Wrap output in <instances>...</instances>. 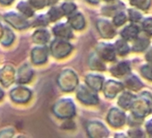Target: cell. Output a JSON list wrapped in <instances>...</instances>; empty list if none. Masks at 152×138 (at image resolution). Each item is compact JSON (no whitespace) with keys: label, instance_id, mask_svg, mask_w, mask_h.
Returning <instances> with one entry per match:
<instances>
[{"label":"cell","instance_id":"cell-24","mask_svg":"<svg viewBox=\"0 0 152 138\" xmlns=\"http://www.w3.org/2000/svg\"><path fill=\"white\" fill-rule=\"evenodd\" d=\"M17 8L25 17H31L34 15V10L32 9L31 5L25 1H21L17 6Z\"/></svg>","mask_w":152,"mask_h":138},{"label":"cell","instance_id":"cell-21","mask_svg":"<svg viewBox=\"0 0 152 138\" xmlns=\"http://www.w3.org/2000/svg\"><path fill=\"white\" fill-rule=\"evenodd\" d=\"M33 72L31 68L28 65H23L20 68L18 73V82L19 83H28L32 77Z\"/></svg>","mask_w":152,"mask_h":138},{"label":"cell","instance_id":"cell-28","mask_svg":"<svg viewBox=\"0 0 152 138\" xmlns=\"http://www.w3.org/2000/svg\"><path fill=\"white\" fill-rule=\"evenodd\" d=\"M1 38L2 39L0 40V41H1L3 44H5L6 46H7L14 40V34H13V32H11L10 29L6 28L5 32H3L2 35H1Z\"/></svg>","mask_w":152,"mask_h":138},{"label":"cell","instance_id":"cell-38","mask_svg":"<svg viewBox=\"0 0 152 138\" xmlns=\"http://www.w3.org/2000/svg\"><path fill=\"white\" fill-rule=\"evenodd\" d=\"M145 128H146V131H147L148 134L152 136V118H150L149 120L147 121Z\"/></svg>","mask_w":152,"mask_h":138},{"label":"cell","instance_id":"cell-18","mask_svg":"<svg viewBox=\"0 0 152 138\" xmlns=\"http://www.w3.org/2000/svg\"><path fill=\"white\" fill-rule=\"evenodd\" d=\"M69 24L72 28L76 30H82L85 26V20L82 14L78 13L76 15H71L68 19Z\"/></svg>","mask_w":152,"mask_h":138},{"label":"cell","instance_id":"cell-15","mask_svg":"<svg viewBox=\"0 0 152 138\" xmlns=\"http://www.w3.org/2000/svg\"><path fill=\"white\" fill-rule=\"evenodd\" d=\"M103 83H104V79L100 76L89 75L86 76V84L89 85L91 89H92L95 92L100 91L102 89Z\"/></svg>","mask_w":152,"mask_h":138},{"label":"cell","instance_id":"cell-26","mask_svg":"<svg viewBox=\"0 0 152 138\" xmlns=\"http://www.w3.org/2000/svg\"><path fill=\"white\" fill-rule=\"evenodd\" d=\"M48 21H51V22H56V20L60 19L63 15V12L61 10V8H58V7H52L48 13Z\"/></svg>","mask_w":152,"mask_h":138},{"label":"cell","instance_id":"cell-11","mask_svg":"<svg viewBox=\"0 0 152 138\" xmlns=\"http://www.w3.org/2000/svg\"><path fill=\"white\" fill-rule=\"evenodd\" d=\"M140 28L136 23H131L127 26H125L122 32H121V36L122 39L125 40H133L137 36L140 34Z\"/></svg>","mask_w":152,"mask_h":138},{"label":"cell","instance_id":"cell-7","mask_svg":"<svg viewBox=\"0 0 152 138\" xmlns=\"http://www.w3.org/2000/svg\"><path fill=\"white\" fill-rule=\"evenodd\" d=\"M97 27L101 36L105 39H112L116 33L114 24L107 20H99Z\"/></svg>","mask_w":152,"mask_h":138},{"label":"cell","instance_id":"cell-9","mask_svg":"<svg viewBox=\"0 0 152 138\" xmlns=\"http://www.w3.org/2000/svg\"><path fill=\"white\" fill-rule=\"evenodd\" d=\"M110 72L113 76L116 77H123L128 76L131 73V65L128 61H122L113 65L110 69Z\"/></svg>","mask_w":152,"mask_h":138},{"label":"cell","instance_id":"cell-27","mask_svg":"<svg viewBox=\"0 0 152 138\" xmlns=\"http://www.w3.org/2000/svg\"><path fill=\"white\" fill-rule=\"evenodd\" d=\"M151 0H131V5L141 9V10H147L150 6Z\"/></svg>","mask_w":152,"mask_h":138},{"label":"cell","instance_id":"cell-40","mask_svg":"<svg viewBox=\"0 0 152 138\" xmlns=\"http://www.w3.org/2000/svg\"><path fill=\"white\" fill-rule=\"evenodd\" d=\"M14 0H0V3L3 5H10Z\"/></svg>","mask_w":152,"mask_h":138},{"label":"cell","instance_id":"cell-41","mask_svg":"<svg viewBox=\"0 0 152 138\" xmlns=\"http://www.w3.org/2000/svg\"><path fill=\"white\" fill-rule=\"evenodd\" d=\"M48 5H54L57 2V0H47Z\"/></svg>","mask_w":152,"mask_h":138},{"label":"cell","instance_id":"cell-10","mask_svg":"<svg viewBox=\"0 0 152 138\" xmlns=\"http://www.w3.org/2000/svg\"><path fill=\"white\" fill-rule=\"evenodd\" d=\"M123 89H124V85L121 83L115 82L114 80H109L105 84L104 93L107 98H114Z\"/></svg>","mask_w":152,"mask_h":138},{"label":"cell","instance_id":"cell-12","mask_svg":"<svg viewBox=\"0 0 152 138\" xmlns=\"http://www.w3.org/2000/svg\"><path fill=\"white\" fill-rule=\"evenodd\" d=\"M31 91L25 87H17L11 92V97L15 101L25 102L31 98Z\"/></svg>","mask_w":152,"mask_h":138},{"label":"cell","instance_id":"cell-8","mask_svg":"<svg viewBox=\"0 0 152 138\" xmlns=\"http://www.w3.org/2000/svg\"><path fill=\"white\" fill-rule=\"evenodd\" d=\"M88 133L90 136L92 137H102V136H107L108 135V131L102 125V123L99 122H90L88 123L87 126Z\"/></svg>","mask_w":152,"mask_h":138},{"label":"cell","instance_id":"cell-32","mask_svg":"<svg viewBox=\"0 0 152 138\" xmlns=\"http://www.w3.org/2000/svg\"><path fill=\"white\" fill-rule=\"evenodd\" d=\"M61 10L63 12V15H69L76 10V6L72 2H66V3L62 5Z\"/></svg>","mask_w":152,"mask_h":138},{"label":"cell","instance_id":"cell-13","mask_svg":"<svg viewBox=\"0 0 152 138\" xmlns=\"http://www.w3.org/2000/svg\"><path fill=\"white\" fill-rule=\"evenodd\" d=\"M54 34L60 39H71L72 37V32L69 25L64 23L56 24L53 29Z\"/></svg>","mask_w":152,"mask_h":138},{"label":"cell","instance_id":"cell-30","mask_svg":"<svg viewBox=\"0 0 152 138\" xmlns=\"http://www.w3.org/2000/svg\"><path fill=\"white\" fill-rule=\"evenodd\" d=\"M121 7H124V5L120 2H118L117 4H114L110 7H104V10H103V14L106 15H112V12H115V14L117 12L120 11Z\"/></svg>","mask_w":152,"mask_h":138},{"label":"cell","instance_id":"cell-44","mask_svg":"<svg viewBox=\"0 0 152 138\" xmlns=\"http://www.w3.org/2000/svg\"><path fill=\"white\" fill-rule=\"evenodd\" d=\"M107 2H112V1H115V0H105Z\"/></svg>","mask_w":152,"mask_h":138},{"label":"cell","instance_id":"cell-1","mask_svg":"<svg viewBox=\"0 0 152 138\" xmlns=\"http://www.w3.org/2000/svg\"><path fill=\"white\" fill-rule=\"evenodd\" d=\"M132 114L144 117L152 112V95L148 92H144L140 94L139 97H136L132 107Z\"/></svg>","mask_w":152,"mask_h":138},{"label":"cell","instance_id":"cell-4","mask_svg":"<svg viewBox=\"0 0 152 138\" xmlns=\"http://www.w3.org/2000/svg\"><path fill=\"white\" fill-rule=\"evenodd\" d=\"M98 56L104 61H114L115 59V49L112 44L100 43L97 47Z\"/></svg>","mask_w":152,"mask_h":138},{"label":"cell","instance_id":"cell-14","mask_svg":"<svg viewBox=\"0 0 152 138\" xmlns=\"http://www.w3.org/2000/svg\"><path fill=\"white\" fill-rule=\"evenodd\" d=\"M32 61L34 64H43L47 61L48 49L46 47H37L32 50Z\"/></svg>","mask_w":152,"mask_h":138},{"label":"cell","instance_id":"cell-20","mask_svg":"<svg viewBox=\"0 0 152 138\" xmlns=\"http://www.w3.org/2000/svg\"><path fill=\"white\" fill-rule=\"evenodd\" d=\"M89 64L91 69L97 71H104L106 69V65L103 63V60L98 56L97 53H94L91 56Z\"/></svg>","mask_w":152,"mask_h":138},{"label":"cell","instance_id":"cell-31","mask_svg":"<svg viewBox=\"0 0 152 138\" xmlns=\"http://www.w3.org/2000/svg\"><path fill=\"white\" fill-rule=\"evenodd\" d=\"M128 15H129L130 21L133 23H139L142 18V15L140 14V12H139L136 9H129L128 10Z\"/></svg>","mask_w":152,"mask_h":138},{"label":"cell","instance_id":"cell-19","mask_svg":"<svg viewBox=\"0 0 152 138\" xmlns=\"http://www.w3.org/2000/svg\"><path fill=\"white\" fill-rule=\"evenodd\" d=\"M124 85L126 86V88L132 91H135V92L140 90L143 87V84L140 82V80L136 76H133V75L129 76L124 80Z\"/></svg>","mask_w":152,"mask_h":138},{"label":"cell","instance_id":"cell-29","mask_svg":"<svg viewBox=\"0 0 152 138\" xmlns=\"http://www.w3.org/2000/svg\"><path fill=\"white\" fill-rule=\"evenodd\" d=\"M140 71L142 75V76H144L146 79L152 81V64H148V65H142L140 68Z\"/></svg>","mask_w":152,"mask_h":138},{"label":"cell","instance_id":"cell-35","mask_svg":"<svg viewBox=\"0 0 152 138\" xmlns=\"http://www.w3.org/2000/svg\"><path fill=\"white\" fill-rule=\"evenodd\" d=\"M48 23V18L45 15H39L34 21V26H45Z\"/></svg>","mask_w":152,"mask_h":138},{"label":"cell","instance_id":"cell-36","mask_svg":"<svg viewBox=\"0 0 152 138\" xmlns=\"http://www.w3.org/2000/svg\"><path fill=\"white\" fill-rule=\"evenodd\" d=\"M128 134L132 137H143V136H145L142 130L140 128H138V126H134L133 128L130 129L128 132Z\"/></svg>","mask_w":152,"mask_h":138},{"label":"cell","instance_id":"cell-37","mask_svg":"<svg viewBox=\"0 0 152 138\" xmlns=\"http://www.w3.org/2000/svg\"><path fill=\"white\" fill-rule=\"evenodd\" d=\"M46 2L47 0H30V4L38 9L43 8L47 4Z\"/></svg>","mask_w":152,"mask_h":138},{"label":"cell","instance_id":"cell-33","mask_svg":"<svg viewBox=\"0 0 152 138\" xmlns=\"http://www.w3.org/2000/svg\"><path fill=\"white\" fill-rule=\"evenodd\" d=\"M126 120L128 121V124L131 126H139L141 125V123L143 122V117H138L134 114H132L128 117V118H126Z\"/></svg>","mask_w":152,"mask_h":138},{"label":"cell","instance_id":"cell-17","mask_svg":"<svg viewBox=\"0 0 152 138\" xmlns=\"http://www.w3.org/2000/svg\"><path fill=\"white\" fill-rule=\"evenodd\" d=\"M150 44V40L148 38L144 36H137L132 40V49L135 52H141L148 48Z\"/></svg>","mask_w":152,"mask_h":138},{"label":"cell","instance_id":"cell-3","mask_svg":"<svg viewBox=\"0 0 152 138\" xmlns=\"http://www.w3.org/2000/svg\"><path fill=\"white\" fill-rule=\"evenodd\" d=\"M94 92L95 91H93L91 88H87L83 85H81L77 92V97L81 101H83L85 104H97L99 102V98Z\"/></svg>","mask_w":152,"mask_h":138},{"label":"cell","instance_id":"cell-34","mask_svg":"<svg viewBox=\"0 0 152 138\" xmlns=\"http://www.w3.org/2000/svg\"><path fill=\"white\" fill-rule=\"evenodd\" d=\"M142 31L148 35H152V18H146L141 23Z\"/></svg>","mask_w":152,"mask_h":138},{"label":"cell","instance_id":"cell-6","mask_svg":"<svg viewBox=\"0 0 152 138\" xmlns=\"http://www.w3.org/2000/svg\"><path fill=\"white\" fill-rule=\"evenodd\" d=\"M5 20L16 29H25L30 26V23L26 18L16 13H8L5 15Z\"/></svg>","mask_w":152,"mask_h":138},{"label":"cell","instance_id":"cell-22","mask_svg":"<svg viewBox=\"0 0 152 138\" xmlns=\"http://www.w3.org/2000/svg\"><path fill=\"white\" fill-rule=\"evenodd\" d=\"M33 41L37 44H40V45H44L46 44L48 40H49V33L47 30L44 29H40L34 32L33 36H32Z\"/></svg>","mask_w":152,"mask_h":138},{"label":"cell","instance_id":"cell-42","mask_svg":"<svg viewBox=\"0 0 152 138\" xmlns=\"http://www.w3.org/2000/svg\"><path fill=\"white\" fill-rule=\"evenodd\" d=\"M86 1H88L90 3H92V4H97V3H99V0H86Z\"/></svg>","mask_w":152,"mask_h":138},{"label":"cell","instance_id":"cell-5","mask_svg":"<svg viewBox=\"0 0 152 138\" xmlns=\"http://www.w3.org/2000/svg\"><path fill=\"white\" fill-rule=\"evenodd\" d=\"M107 121L113 127H121L126 122V116L122 110L114 108L107 115Z\"/></svg>","mask_w":152,"mask_h":138},{"label":"cell","instance_id":"cell-23","mask_svg":"<svg viewBox=\"0 0 152 138\" xmlns=\"http://www.w3.org/2000/svg\"><path fill=\"white\" fill-rule=\"evenodd\" d=\"M114 47H115V52L120 56H125L130 52V47L127 43V40L124 39L117 40Z\"/></svg>","mask_w":152,"mask_h":138},{"label":"cell","instance_id":"cell-16","mask_svg":"<svg viewBox=\"0 0 152 138\" xmlns=\"http://www.w3.org/2000/svg\"><path fill=\"white\" fill-rule=\"evenodd\" d=\"M135 99H136V96H134L131 92H124V93H122L120 95V97L118 99V105L124 109H126V110L130 109H132Z\"/></svg>","mask_w":152,"mask_h":138},{"label":"cell","instance_id":"cell-43","mask_svg":"<svg viewBox=\"0 0 152 138\" xmlns=\"http://www.w3.org/2000/svg\"><path fill=\"white\" fill-rule=\"evenodd\" d=\"M3 96H4V92L1 89H0V100L3 98Z\"/></svg>","mask_w":152,"mask_h":138},{"label":"cell","instance_id":"cell-25","mask_svg":"<svg viewBox=\"0 0 152 138\" xmlns=\"http://www.w3.org/2000/svg\"><path fill=\"white\" fill-rule=\"evenodd\" d=\"M126 21H127L126 14L123 11H119L114 15L113 23L115 26H122L123 24H124L126 23Z\"/></svg>","mask_w":152,"mask_h":138},{"label":"cell","instance_id":"cell-2","mask_svg":"<svg viewBox=\"0 0 152 138\" xmlns=\"http://www.w3.org/2000/svg\"><path fill=\"white\" fill-rule=\"evenodd\" d=\"M50 48H51V53L54 57L57 58H61L66 57L72 49V47L71 46V44H69L66 41L61 40H55L52 42Z\"/></svg>","mask_w":152,"mask_h":138},{"label":"cell","instance_id":"cell-39","mask_svg":"<svg viewBox=\"0 0 152 138\" xmlns=\"http://www.w3.org/2000/svg\"><path fill=\"white\" fill-rule=\"evenodd\" d=\"M145 57H146V60H147L148 63L152 64V48H151L147 52V54H146Z\"/></svg>","mask_w":152,"mask_h":138}]
</instances>
